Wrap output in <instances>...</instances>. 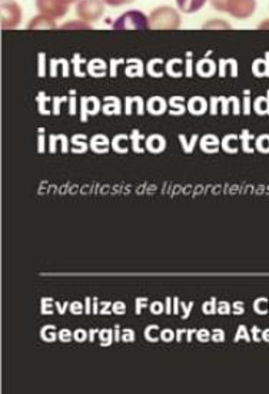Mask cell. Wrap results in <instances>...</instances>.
I'll return each mask as SVG.
<instances>
[{"instance_id":"cell-1","label":"cell","mask_w":269,"mask_h":394,"mask_svg":"<svg viewBox=\"0 0 269 394\" xmlns=\"http://www.w3.org/2000/svg\"><path fill=\"white\" fill-rule=\"evenodd\" d=\"M218 12H226L235 19H248L256 9V0H211Z\"/></svg>"},{"instance_id":"cell-2","label":"cell","mask_w":269,"mask_h":394,"mask_svg":"<svg viewBox=\"0 0 269 394\" xmlns=\"http://www.w3.org/2000/svg\"><path fill=\"white\" fill-rule=\"evenodd\" d=\"M181 26V16L178 12L171 6H161L152 11L149 16V28L151 29H179Z\"/></svg>"},{"instance_id":"cell-3","label":"cell","mask_w":269,"mask_h":394,"mask_svg":"<svg viewBox=\"0 0 269 394\" xmlns=\"http://www.w3.org/2000/svg\"><path fill=\"white\" fill-rule=\"evenodd\" d=\"M115 31H132V29H141L147 31L149 28V18H147L139 11H127L122 16H119L113 24Z\"/></svg>"},{"instance_id":"cell-4","label":"cell","mask_w":269,"mask_h":394,"mask_svg":"<svg viewBox=\"0 0 269 394\" xmlns=\"http://www.w3.org/2000/svg\"><path fill=\"white\" fill-rule=\"evenodd\" d=\"M103 0H79L76 15L85 22H96L103 16Z\"/></svg>"},{"instance_id":"cell-5","label":"cell","mask_w":269,"mask_h":394,"mask_svg":"<svg viewBox=\"0 0 269 394\" xmlns=\"http://www.w3.org/2000/svg\"><path fill=\"white\" fill-rule=\"evenodd\" d=\"M0 11H2V29H15L19 26L22 21V9L15 2V0H2L0 4Z\"/></svg>"},{"instance_id":"cell-6","label":"cell","mask_w":269,"mask_h":394,"mask_svg":"<svg viewBox=\"0 0 269 394\" xmlns=\"http://www.w3.org/2000/svg\"><path fill=\"white\" fill-rule=\"evenodd\" d=\"M36 8L42 15L52 19H60L68 14L69 4L65 0H36Z\"/></svg>"},{"instance_id":"cell-7","label":"cell","mask_w":269,"mask_h":394,"mask_svg":"<svg viewBox=\"0 0 269 394\" xmlns=\"http://www.w3.org/2000/svg\"><path fill=\"white\" fill-rule=\"evenodd\" d=\"M175 2H176L181 12L195 14V12L201 11L205 6L206 0H175Z\"/></svg>"},{"instance_id":"cell-8","label":"cell","mask_w":269,"mask_h":394,"mask_svg":"<svg viewBox=\"0 0 269 394\" xmlns=\"http://www.w3.org/2000/svg\"><path fill=\"white\" fill-rule=\"evenodd\" d=\"M56 24L55 19L46 16V15H39L32 19V22L28 25V29L36 31V29H55Z\"/></svg>"},{"instance_id":"cell-9","label":"cell","mask_w":269,"mask_h":394,"mask_svg":"<svg viewBox=\"0 0 269 394\" xmlns=\"http://www.w3.org/2000/svg\"><path fill=\"white\" fill-rule=\"evenodd\" d=\"M41 338L45 343H55L59 338V331L55 324H46L41 328Z\"/></svg>"},{"instance_id":"cell-10","label":"cell","mask_w":269,"mask_h":394,"mask_svg":"<svg viewBox=\"0 0 269 394\" xmlns=\"http://www.w3.org/2000/svg\"><path fill=\"white\" fill-rule=\"evenodd\" d=\"M167 142L161 135H152L148 142H147V148L152 152V154H159L165 150Z\"/></svg>"},{"instance_id":"cell-11","label":"cell","mask_w":269,"mask_h":394,"mask_svg":"<svg viewBox=\"0 0 269 394\" xmlns=\"http://www.w3.org/2000/svg\"><path fill=\"white\" fill-rule=\"evenodd\" d=\"M145 338L149 343H158L161 340V328L158 324H151L145 328Z\"/></svg>"},{"instance_id":"cell-12","label":"cell","mask_w":269,"mask_h":394,"mask_svg":"<svg viewBox=\"0 0 269 394\" xmlns=\"http://www.w3.org/2000/svg\"><path fill=\"white\" fill-rule=\"evenodd\" d=\"M99 341L102 347H109L115 343V334L110 328H102L99 330Z\"/></svg>"},{"instance_id":"cell-13","label":"cell","mask_w":269,"mask_h":394,"mask_svg":"<svg viewBox=\"0 0 269 394\" xmlns=\"http://www.w3.org/2000/svg\"><path fill=\"white\" fill-rule=\"evenodd\" d=\"M92 150L99 154L107 152V140L103 135H96L92 140Z\"/></svg>"},{"instance_id":"cell-14","label":"cell","mask_w":269,"mask_h":394,"mask_svg":"<svg viewBox=\"0 0 269 394\" xmlns=\"http://www.w3.org/2000/svg\"><path fill=\"white\" fill-rule=\"evenodd\" d=\"M253 311L259 316H265L269 313V300L265 299V297H260V299H256L253 301Z\"/></svg>"},{"instance_id":"cell-15","label":"cell","mask_w":269,"mask_h":394,"mask_svg":"<svg viewBox=\"0 0 269 394\" xmlns=\"http://www.w3.org/2000/svg\"><path fill=\"white\" fill-rule=\"evenodd\" d=\"M202 150L205 152H218V140L213 135H206L202 141Z\"/></svg>"},{"instance_id":"cell-16","label":"cell","mask_w":269,"mask_h":394,"mask_svg":"<svg viewBox=\"0 0 269 394\" xmlns=\"http://www.w3.org/2000/svg\"><path fill=\"white\" fill-rule=\"evenodd\" d=\"M148 109L151 113H155V115H159L165 110V102L164 99L161 98H152L148 103Z\"/></svg>"},{"instance_id":"cell-17","label":"cell","mask_w":269,"mask_h":394,"mask_svg":"<svg viewBox=\"0 0 269 394\" xmlns=\"http://www.w3.org/2000/svg\"><path fill=\"white\" fill-rule=\"evenodd\" d=\"M56 310V306H55V301L53 299H49V297H45L42 299L41 301V313L43 316H52Z\"/></svg>"},{"instance_id":"cell-18","label":"cell","mask_w":269,"mask_h":394,"mask_svg":"<svg viewBox=\"0 0 269 394\" xmlns=\"http://www.w3.org/2000/svg\"><path fill=\"white\" fill-rule=\"evenodd\" d=\"M246 341V343H250L252 341V337H250V331H248V328L243 326V324H241L239 327H238V331H236V334H235V338H233V341L235 343H239V341Z\"/></svg>"},{"instance_id":"cell-19","label":"cell","mask_w":269,"mask_h":394,"mask_svg":"<svg viewBox=\"0 0 269 394\" xmlns=\"http://www.w3.org/2000/svg\"><path fill=\"white\" fill-rule=\"evenodd\" d=\"M216 307H218V301L215 297H212L211 300H208L202 304V311L205 316H213V314H218Z\"/></svg>"},{"instance_id":"cell-20","label":"cell","mask_w":269,"mask_h":394,"mask_svg":"<svg viewBox=\"0 0 269 394\" xmlns=\"http://www.w3.org/2000/svg\"><path fill=\"white\" fill-rule=\"evenodd\" d=\"M189 109L194 112V113H204L205 109H206V103L202 98H194L191 100V105H189Z\"/></svg>"},{"instance_id":"cell-21","label":"cell","mask_w":269,"mask_h":394,"mask_svg":"<svg viewBox=\"0 0 269 394\" xmlns=\"http://www.w3.org/2000/svg\"><path fill=\"white\" fill-rule=\"evenodd\" d=\"M99 109V102L96 99H83V119L86 118L85 113L89 110L92 113H96Z\"/></svg>"},{"instance_id":"cell-22","label":"cell","mask_w":269,"mask_h":394,"mask_svg":"<svg viewBox=\"0 0 269 394\" xmlns=\"http://www.w3.org/2000/svg\"><path fill=\"white\" fill-rule=\"evenodd\" d=\"M148 306H149V300L147 297H138L134 300V313H137V316H141L142 310H145Z\"/></svg>"},{"instance_id":"cell-23","label":"cell","mask_w":269,"mask_h":394,"mask_svg":"<svg viewBox=\"0 0 269 394\" xmlns=\"http://www.w3.org/2000/svg\"><path fill=\"white\" fill-rule=\"evenodd\" d=\"M113 150L116 152H122V154H125L127 151L126 150V137L125 135H119V137L115 138V141H113Z\"/></svg>"},{"instance_id":"cell-24","label":"cell","mask_w":269,"mask_h":394,"mask_svg":"<svg viewBox=\"0 0 269 394\" xmlns=\"http://www.w3.org/2000/svg\"><path fill=\"white\" fill-rule=\"evenodd\" d=\"M223 150L226 152H236L238 151L236 150V137H233V135L226 137V140L223 141Z\"/></svg>"},{"instance_id":"cell-25","label":"cell","mask_w":269,"mask_h":394,"mask_svg":"<svg viewBox=\"0 0 269 394\" xmlns=\"http://www.w3.org/2000/svg\"><path fill=\"white\" fill-rule=\"evenodd\" d=\"M216 313L221 316L232 314V304L229 301H219L218 307H216Z\"/></svg>"},{"instance_id":"cell-26","label":"cell","mask_w":269,"mask_h":394,"mask_svg":"<svg viewBox=\"0 0 269 394\" xmlns=\"http://www.w3.org/2000/svg\"><path fill=\"white\" fill-rule=\"evenodd\" d=\"M133 150L137 152H144V140L137 130L133 133Z\"/></svg>"},{"instance_id":"cell-27","label":"cell","mask_w":269,"mask_h":394,"mask_svg":"<svg viewBox=\"0 0 269 394\" xmlns=\"http://www.w3.org/2000/svg\"><path fill=\"white\" fill-rule=\"evenodd\" d=\"M137 340V333L133 328H123L122 330V341L123 343H133Z\"/></svg>"},{"instance_id":"cell-28","label":"cell","mask_w":269,"mask_h":394,"mask_svg":"<svg viewBox=\"0 0 269 394\" xmlns=\"http://www.w3.org/2000/svg\"><path fill=\"white\" fill-rule=\"evenodd\" d=\"M211 331L208 328H201L195 333V337L199 343H209L211 341Z\"/></svg>"},{"instance_id":"cell-29","label":"cell","mask_w":269,"mask_h":394,"mask_svg":"<svg viewBox=\"0 0 269 394\" xmlns=\"http://www.w3.org/2000/svg\"><path fill=\"white\" fill-rule=\"evenodd\" d=\"M73 340L76 343H85L86 340H89V331L83 330V328H78L73 331Z\"/></svg>"},{"instance_id":"cell-30","label":"cell","mask_w":269,"mask_h":394,"mask_svg":"<svg viewBox=\"0 0 269 394\" xmlns=\"http://www.w3.org/2000/svg\"><path fill=\"white\" fill-rule=\"evenodd\" d=\"M176 337V333L172 328H164L161 330V340L164 343H172Z\"/></svg>"},{"instance_id":"cell-31","label":"cell","mask_w":269,"mask_h":394,"mask_svg":"<svg viewBox=\"0 0 269 394\" xmlns=\"http://www.w3.org/2000/svg\"><path fill=\"white\" fill-rule=\"evenodd\" d=\"M69 311L73 316H80L85 313V304H82L80 301H72L69 306Z\"/></svg>"},{"instance_id":"cell-32","label":"cell","mask_w":269,"mask_h":394,"mask_svg":"<svg viewBox=\"0 0 269 394\" xmlns=\"http://www.w3.org/2000/svg\"><path fill=\"white\" fill-rule=\"evenodd\" d=\"M149 310L154 316H161L165 313V304L161 301H154L149 304Z\"/></svg>"},{"instance_id":"cell-33","label":"cell","mask_w":269,"mask_h":394,"mask_svg":"<svg viewBox=\"0 0 269 394\" xmlns=\"http://www.w3.org/2000/svg\"><path fill=\"white\" fill-rule=\"evenodd\" d=\"M194 306H195L194 301H189V304L181 301V311H182V318H184V320H188V318H189Z\"/></svg>"},{"instance_id":"cell-34","label":"cell","mask_w":269,"mask_h":394,"mask_svg":"<svg viewBox=\"0 0 269 394\" xmlns=\"http://www.w3.org/2000/svg\"><path fill=\"white\" fill-rule=\"evenodd\" d=\"M258 150L263 154L269 152V135H262L258 141Z\"/></svg>"},{"instance_id":"cell-35","label":"cell","mask_w":269,"mask_h":394,"mask_svg":"<svg viewBox=\"0 0 269 394\" xmlns=\"http://www.w3.org/2000/svg\"><path fill=\"white\" fill-rule=\"evenodd\" d=\"M112 311L116 316H125L126 314V304L123 301H115L112 304Z\"/></svg>"},{"instance_id":"cell-36","label":"cell","mask_w":269,"mask_h":394,"mask_svg":"<svg viewBox=\"0 0 269 394\" xmlns=\"http://www.w3.org/2000/svg\"><path fill=\"white\" fill-rule=\"evenodd\" d=\"M59 340L62 343H70L73 340V333L69 328H62L59 330Z\"/></svg>"},{"instance_id":"cell-37","label":"cell","mask_w":269,"mask_h":394,"mask_svg":"<svg viewBox=\"0 0 269 394\" xmlns=\"http://www.w3.org/2000/svg\"><path fill=\"white\" fill-rule=\"evenodd\" d=\"M182 102H184V99L182 98H174L172 100H171V103H172V106H174V110H172V113H184V110H185V108H184V105H182Z\"/></svg>"},{"instance_id":"cell-38","label":"cell","mask_w":269,"mask_h":394,"mask_svg":"<svg viewBox=\"0 0 269 394\" xmlns=\"http://www.w3.org/2000/svg\"><path fill=\"white\" fill-rule=\"evenodd\" d=\"M99 304H100V310H99L100 316H110V314H113V311H112V304L113 303H110V301H100Z\"/></svg>"},{"instance_id":"cell-39","label":"cell","mask_w":269,"mask_h":394,"mask_svg":"<svg viewBox=\"0 0 269 394\" xmlns=\"http://www.w3.org/2000/svg\"><path fill=\"white\" fill-rule=\"evenodd\" d=\"M211 340L213 343H223L225 341V331L222 328H215L212 331V336H211Z\"/></svg>"},{"instance_id":"cell-40","label":"cell","mask_w":269,"mask_h":394,"mask_svg":"<svg viewBox=\"0 0 269 394\" xmlns=\"http://www.w3.org/2000/svg\"><path fill=\"white\" fill-rule=\"evenodd\" d=\"M103 2L109 6H113V8H117V6H123V5H129L132 2H134V0H103Z\"/></svg>"},{"instance_id":"cell-41","label":"cell","mask_w":269,"mask_h":394,"mask_svg":"<svg viewBox=\"0 0 269 394\" xmlns=\"http://www.w3.org/2000/svg\"><path fill=\"white\" fill-rule=\"evenodd\" d=\"M243 313H245V304H243V301H235L232 304V314L242 316Z\"/></svg>"},{"instance_id":"cell-42","label":"cell","mask_w":269,"mask_h":394,"mask_svg":"<svg viewBox=\"0 0 269 394\" xmlns=\"http://www.w3.org/2000/svg\"><path fill=\"white\" fill-rule=\"evenodd\" d=\"M55 306H56V310H58V313L60 314V316H63L68 310H69V306H70V303L69 301H65L63 304L60 303V301H55Z\"/></svg>"},{"instance_id":"cell-43","label":"cell","mask_w":269,"mask_h":394,"mask_svg":"<svg viewBox=\"0 0 269 394\" xmlns=\"http://www.w3.org/2000/svg\"><path fill=\"white\" fill-rule=\"evenodd\" d=\"M255 109H256L258 112H266V110H269V106H268L266 100H265L263 98H260V99H258V100H256V103H255Z\"/></svg>"},{"instance_id":"cell-44","label":"cell","mask_w":269,"mask_h":394,"mask_svg":"<svg viewBox=\"0 0 269 394\" xmlns=\"http://www.w3.org/2000/svg\"><path fill=\"white\" fill-rule=\"evenodd\" d=\"M260 333H262V330L259 328V327H256V326H253L252 328H250V337H252V341H255V343H259L262 338H260Z\"/></svg>"},{"instance_id":"cell-45","label":"cell","mask_w":269,"mask_h":394,"mask_svg":"<svg viewBox=\"0 0 269 394\" xmlns=\"http://www.w3.org/2000/svg\"><path fill=\"white\" fill-rule=\"evenodd\" d=\"M196 138L198 137H194V140H192V142H186L185 141V137H181V141H182V144H184V148H185V152H192L194 151V145H195V142H196Z\"/></svg>"},{"instance_id":"cell-46","label":"cell","mask_w":269,"mask_h":394,"mask_svg":"<svg viewBox=\"0 0 269 394\" xmlns=\"http://www.w3.org/2000/svg\"><path fill=\"white\" fill-rule=\"evenodd\" d=\"M165 313L169 316V314H174V300L172 297H167V301H165Z\"/></svg>"},{"instance_id":"cell-47","label":"cell","mask_w":269,"mask_h":394,"mask_svg":"<svg viewBox=\"0 0 269 394\" xmlns=\"http://www.w3.org/2000/svg\"><path fill=\"white\" fill-rule=\"evenodd\" d=\"M105 112H106V113L119 112V105L116 103V100H115V99L112 100V103H109V105H106V106H105Z\"/></svg>"},{"instance_id":"cell-48","label":"cell","mask_w":269,"mask_h":394,"mask_svg":"<svg viewBox=\"0 0 269 394\" xmlns=\"http://www.w3.org/2000/svg\"><path fill=\"white\" fill-rule=\"evenodd\" d=\"M92 307H93V299L92 297H86L85 299V313H86V316L92 314Z\"/></svg>"},{"instance_id":"cell-49","label":"cell","mask_w":269,"mask_h":394,"mask_svg":"<svg viewBox=\"0 0 269 394\" xmlns=\"http://www.w3.org/2000/svg\"><path fill=\"white\" fill-rule=\"evenodd\" d=\"M73 145L78 147L76 152H85V151H86V145L82 144V142L79 141V137H75V138H73ZM73 152H75V151H73Z\"/></svg>"},{"instance_id":"cell-50","label":"cell","mask_w":269,"mask_h":394,"mask_svg":"<svg viewBox=\"0 0 269 394\" xmlns=\"http://www.w3.org/2000/svg\"><path fill=\"white\" fill-rule=\"evenodd\" d=\"M113 334H115V343H120V340H122V333H120V326H119V324H115Z\"/></svg>"},{"instance_id":"cell-51","label":"cell","mask_w":269,"mask_h":394,"mask_svg":"<svg viewBox=\"0 0 269 394\" xmlns=\"http://www.w3.org/2000/svg\"><path fill=\"white\" fill-rule=\"evenodd\" d=\"M242 138H243V151H245V152H252V150L249 148V137H248V134L243 133Z\"/></svg>"},{"instance_id":"cell-52","label":"cell","mask_w":269,"mask_h":394,"mask_svg":"<svg viewBox=\"0 0 269 394\" xmlns=\"http://www.w3.org/2000/svg\"><path fill=\"white\" fill-rule=\"evenodd\" d=\"M93 299V307H92V314L97 316L99 314V310H100V304H99V300L97 297H92Z\"/></svg>"},{"instance_id":"cell-53","label":"cell","mask_w":269,"mask_h":394,"mask_svg":"<svg viewBox=\"0 0 269 394\" xmlns=\"http://www.w3.org/2000/svg\"><path fill=\"white\" fill-rule=\"evenodd\" d=\"M172 300H174V314L178 316L179 311H181V301H179L178 297H174Z\"/></svg>"},{"instance_id":"cell-54","label":"cell","mask_w":269,"mask_h":394,"mask_svg":"<svg viewBox=\"0 0 269 394\" xmlns=\"http://www.w3.org/2000/svg\"><path fill=\"white\" fill-rule=\"evenodd\" d=\"M96 336H99V330L97 328H90L89 330V343H95V340H96Z\"/></svg>"},{"instance_id":"cell-55","label":"cell","mask_w":269,"mask_h":394,"mask_svg":"<svg viewBox=\"0 0 269 394\" xmlns=\"http://www.w3.org/2000/svg\"><path fill=\"white\" fill-rule=\"evenodd\" d=\"M175 333H176L175 340H176L178 343H181V341H182V338H184V336L186 334V328H178Z\"/></svg>"},{"instance_id":"cell-56","label":"cell","mask_w":269,"mask_h":394,"mask_svg":"<svg viewBox=\"0 0 269 394\" xmlns=\"http://www.w3.org/2000/svg\"><path fill=\"white\" fill-rule=\"evenodd\" d=\"M196 331H198L196 328H189V330H186V341H188V343L192 341V338H194V336H195Z\"/></svg>"},{"instance_id":"cell-57","label":"cell","mask_w":269,"mask_h":394,"mask_svg":"<svg viewBox=\"0 0 269 394\" xmlns=\"http://www.w3.org/2000/svg\"><path fill=\"white\" fill-rule=\"evenodd\" d=\"M260 338H262V341L269 343V328H266V330H263V331L260 333Z\"/></svg>"},{"instance_id":"cell-58","label":"cell","mask_w":269,"mask_h":394,"mask_svg":"<svg viewBox=\"0 0 269 394\" xmlns=\"http://www.w3.org/2000/svg\"><path fill=\"white\" fill-rule=\"evenodd\" d=\"M65 2L70 5V4H75V2H78V0H65Z\"/></svg>"}]
</instances>
